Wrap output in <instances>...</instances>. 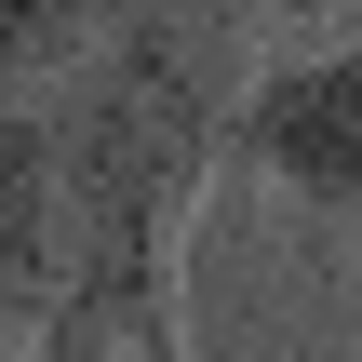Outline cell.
I'll return each mask as SVG.
<instances>
[{"label":"cell","instance_id":"cell-1","mask_svg":"<svg viewBox=\"0 0 362 362\" xmlns=\"http://www.w3.org/2000/svg\"><path fill=\"white\" fill-rule=\"evenodd\" d=\"M255 134H269V161H296L309 188H362V54L309 67V81H282Z\"/></svg>","mask_w":362,"mask_h":362}]
</instances>
